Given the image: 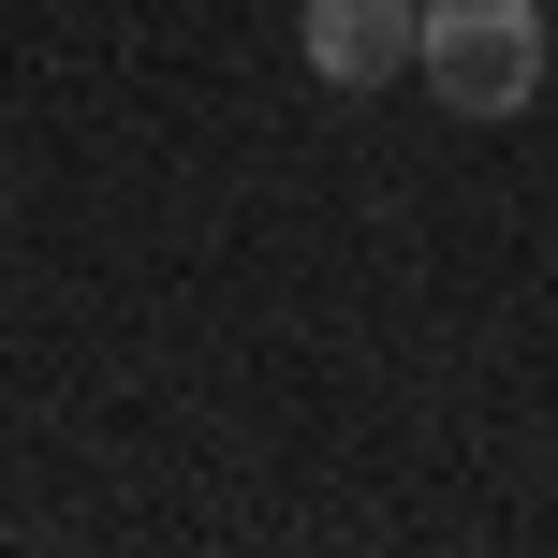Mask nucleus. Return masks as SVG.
<instances>
[{
	"instance_id": "f257e3e1",
	"label": "nucleus",
	"mask_w": 558,
	"mask_h": 558,
	"mask_svg": "<svg viewBox=\"0 0 558 558\" xmlns=\"http://www.w3.org/2000/svg\"><path fill=\"white\" fill-rule=\"evenodd\" d=\"M412 74L456 118H530L544 104V0H426Z\"/></svg>"
},
{
	"instance_id": "7ed1b4c3",
	"label": "nucleus",
	"mask_w": 558,
	"mask_h": 558,
	"mask_svg": "<svg viewBox=\"0 0 558 558\" xmlns=\"http://www.w3.org/2000/svg\"><path fill=\"white\" fill-rule=\"evenodd\" d=\"M412 15H426V0H412Z\"/></svg>"
},
{
	"instance_id": "f03ea898",
	"label": "nucleus",
	"mask_w": 558,
	"mask_h": 558,
	"mask_svg": "<svg viewBox=\"0 0 558 558\" xmlns=\"http://www.w3.org/2000/svg\"><path fill=\"white\" fill-rule=\"evenodd\" d=\"M308 74H324V88H397V74H412V0H308Z\"/></svg>"
}]
</instances>
